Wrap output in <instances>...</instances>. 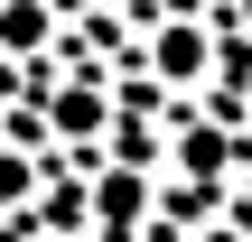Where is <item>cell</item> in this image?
<instances>
[{"label":"cell","instance_id":"7a4b0ae2","mask_svg":"<svg viewBox=\"0 0 252 242\" xmlns=\"http://www.w3.org/2000/svg\"><path fill=\"white\" fill-rule=\"evenodd\" d=\"M103 121V93H56V131H94Z\"/></svg>","mask_w":252,"mask_h":242},{"label":"cell","instance_id":"5b68a950","mask_svg":"<svg viewBox=\"0 0 252 242\" xmlns=\"http://www.w3.org/2000/svg\"><path fill=\"white\" fill-rule=\"evenodd\" d=\"M206 242H243V233H206Z\"/></svg>","mask_w":252,"mask_h":242},{"label":"cell","instance_id":"3957f363","mask_svg":"<svg viewBox=\"0 0 252 242\" xmlns=\"http://www.w3.org/2000/svg\"><path fill=\"white\" fill-rule=\"evenodd\" d=\"M0 37H9V47H28V37H47V9H9V19H0Z\"/></svg>","mask_w":252,"mask_h":242},{"label":"cell","instance_id":"277c9868","mask_svg":"<svg viewBox=\"0 0 252 242\" xmlns=\"http://www.w3.org/2000/svg\"><path fill=\"white\" fill-rule=\"evenodd\" d=\"M19 196H28V159H19V149H0V205H19Z\"/></svg>","mask_w":252,"mask_h":242},{"label":"cell","instance_id":"6da1fadb","mask_svg":"<svg viewBox=\"0 0 252 242\" xmlns=\"http://www.w3.org/2000/svg\"><path fill=\"white\" fill-rule=\"evenodd\" d=\"M159 75H206V37L196 28H168L159 37Z\"/></svg>","mask_w":252,"mask_h":242}]
</instances>
